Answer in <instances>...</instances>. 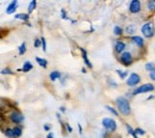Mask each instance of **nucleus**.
<instances>
[{"instance_id":"nucleus-1","label":"nucleus","mask_w":155,"mask_h":138,"mask_svg":"<svg viewBox=\"0 0 155 138\" xmlns=\"http://www.w3.org/2000/svg\"><path fill=\"white\" fill-rule=\"evenodd\" d=\"M115 104H116V108L118 111V113L123 117H129L131 116V105H130V101L125 97H118L115 100Z\"/></svg>"},{"instance_id":"nucleus-2","label":"nucleus","mask_w":155,"mask_h":138,"mask_svg":"<svg viewBox=\"0 0 155 138\" xmlns=\"http://www.w3.org/2000/svg\"><path fill=\"white\" fill-rule=\"evenodd\" d=\"M141 34H142V37H143V38H147V40L153 38V37L155 36L154 21L150 20V21L144 23V24L141 26Z\"/></svg>"},{"instance_id":"nucleus-3","label":"nucleus","mask_w":155,"mask_h":138,"mask_svg":"<svg viewBox=\"0 0 155 138\" xmlns=\"http://www.w3.org/2000/svg\"><path fill=\"white\" fill-rule=\"evenodd\" d=\"M118 62L120 63V64H123L124 67H130L134 62H135V56H134V54H133V51H129V50H127V51H124L122 55H119L118 57Z\"/></svg>"},{"instance_id":"nucleus-4","label":"nucleus","mask_w":155,"mask_h":138,"mask_svg":"<svg viewBox=\"0 0 155 138\" xmlns=\"http://www.w3.org/2000/svg\"><path fill=\"white\" fill-rule=\"evenodd\" d=\"M8 121H11L15 125H21L24 121V116L17 108H13L8 113Z\"/></svg>"},{"instance_id":"nucleus-5","label":"nucleus","mask_w":155,"mask_h":138,"mask_svg":"<svg viewBox=\"0 0 155 138\" xmlns=\"http://www.w3.org/2000/svg\"><path fill=\"white\" fill-rule=\"evenodd\" d=\"M101 125H103V127L105 129V131H107V132L114 133V132L117 131V123L115 119L104 118L101 120Z\"/></svg>"},{"instance_id":"nucleus-6","label":"nucleus","mask_w":155,"mask_h":138,"mask_svg":"<svg viewBox=\"0 0 155 138\" xmlns=\"http://www.w3.org/2000/svg\"><path fill=\"white\" fill-rule=\"evenodd\" d=\"M155 89V86L153 83H144V85H141L138 87H136L135 89L133 91V95H138V94H142V93H149V92H153Z\"/></svg>"},{"instance_id":"nucleus-7","label":"nucleus","mask_w":155,"mask_h":138,"mask_svg":"<svg viewBox=\"0 0 155 138\" xmlns=\"http://www.w3.org/2000/svg\"><path fill=\"white\" fill-rule=\"evenodd\" d=\"M124 51H127V43L124 40H118L115 42V45H114V53L116 56L122 55Z\"/></svg>"},{"instance_id":"nucleus-8","label":"nucleus","mask_w":155,"mask_h":138,"mask_svg":"<svg viewBox=\"0 0 155 138\" xmlns=\"http://www.w3.org/2000/svg\"><path fill=\"white\" fill-rule=\"evenodd\" d=\"M129 13L131 14H137V13H141L142 11V2L140 0H131L129 2Z\"/></svg>"},{"instance_id":"nucleus-9","label":"nucleus","mask_w":155,"mask_h":138,"mask_svg":"<svg viewBox=\"0 0 155 138\" xmlns=\"http://www.w3.org/2000/svg\"><path fill=\"white\" fill-rule=\"evenodd\" d=\"M140 82H141V76L137 73H131L127 79V85L129 87H136L137 85H140Z\"/></svg>"},{"instance_id":"nucleus-10","label":"nucleus","mask_w":155,"mask_h":138,"mask_svg":"<svg viewBox=\"0 0 155 138\" xmlns=\"http://www.w3.org/2000/svg\"><path fill=\"white\" fill-rule=\"evenodd\" d=\"M130 42L135 45L138 50L144 49V47H146V42H144V38H143L142 36H137V35H135V36L130 37Z\"/></svg>"},{"instance_id":"nucleus-11","label":"nucleus","mask_w":155,"mask_h":138,"mask_svg":"<svg viewBox=\"0 0 155 138\" xmlns=\"http://www.w3.org/2000/svg\"><path fill=\"white\" fill-rule=\"evenodd\" d=\"M136 31H137V25L134 24V23L128 24V25L125 26V29H124V34H125V35H128V36H130V37L135 36Z\"/></svg>"},{"instance_id":"nucleus-12","label":"nucleus","mask_w":155,"mask_h":138,"mask_svg":"<svg viewBox=\"0 0 155 138\" xmlns=\"http://www.w3.org/2000/svg\"><path fill=\"white\" fill-rule=\"evenodd\" d=\"M17 7H18V1H17V0H12V1L6 6V10H5L6 14H13V13L16 12Z\"/></svg>"},{"instance_id":"nucleus-13","label":"nucleus","mask_w":155,"mask_h":138,"mask_svg":"<svg viewBox=\"0 0 155 138\" xmlns=\"http://www.w3.org/2000/svg\"><path fill=\"white\" fill-rule=\"evenodd\" d=\"M2 130V133H4V136L6 138H16L15 137V132H13V129L12 127H8V126H6V129H1Z\"/></svg>"},{"instance_id":"nucleus-14","label":"nucleus","mask_w":155,"mask_h":138,"mask_svg":"<svg viewBox=\"0 0 155 138\" xmlns=\"http://www.w3.org/2000/svg\"><path fill=\"white\" fill-rule=\"evenodd\" d=\"M146 8L148 12L155 13V0H147L146 1Z\"/></svg>"},{"instance_id":"nucleus-15","label":"nucleus","mask_w":155,"mask_h":138,"mask_svg":"<svg viewBox=\"0 0 155 138\" xmlns=\"http://www.w3.org/2000/svg\"><path fill=\"white\" fill-rule=\"evenodd\" d=\"M62 78V74L58 72V70H54V72H51L50 74H49V80L50 81H53V82H55V81H58Z\"/></svg>"},{"instance_id":"nucleus-16","label":"nucleus","mask_w":155,"mask_h":138,"mask_svg":"<svg viewBox=\"0 0 155 138\" xmlns=\"http://www.w3.org/2000/svg\"><path fill=\"white\" fill-rule=\"evenodd\" d=\"M12 129H13V132H15V137H21V135H23V125H15Z\"/></svg>"},{"instance_id":"nucleus-17","label":"nucleus","mask_w":155,"mask_h":138,"mask_svg":"<svg viewBox=\"0 0 155 138\" xmlns=\"http://www.w3.org/2000/svg\"><path fill=\"white\" fill-rule=\"evenodd\" d=\"M32 68H34V64H32L30 61H25L24 64H23L21 72H24V73H29L30 70H32Z\"/></svg>"},{"instance_id":"nucleus-18","label":"nucleus","mask_w":155,"mask_h":138,"mask_svg":"<svg viewBox=\"0 0 155 138\" xmlns=\"http://www.w3.org/2000/svg\"><path fill=\"white\" fill-rule=\"evenodd\" d=\"M114 35L117 36V37H122L124 35V29L122 26H119V25H116L114 27Z\"/></svg>"},{"instance_id":"nucleus-19","label":"nucleus","mask_w":155,"mask_h":138,"mask_svg":"<svg viewBox=\"0 0 155 138\" xmlns=\"http://www.w3.org/2000/svg\"><path fill=\"white\" fill-rule=\"evenodd\" d=\"M15 19H19V20H23V21H26V23H28V20L30 19V14H29V13H17V14L15 16Z\"/></svg>"},{"instance_id":"nucleus-20","label":"nucleus","mask_w":155,"mask_h":138,"mask_svg":"<svg viewBox=\"0 0 155 138\" xmlns=\"http://www.w3.org/2000/svg\"><path fill=\"white\" fill-rule=\"evenodd\" d=\"M125 127H127V131H128V133L133 138H138V136L136 135L135 130L131 127V125L129 124V123H125Z\"/></svg>"},{"instance_id":"nucleus-21","label":"nucleus","mask_w":155,"mask_h":138,"mask_svg":"<svg viewBox=\"0 0 155 138\" xmlns=\"http://www.w3.org/2000/svg\"><path fill=\"white\" fill-rule=\"evenodd\" d=\"M36 6H37V1H36V0H31L30 4H29V6H28V13L31 14V13L35 11Z\"/></svg>"},{"instance_id":"nucleus-22","label":"nucleus","mask_w":155,"mask_h":138,"mask_svg":"<svg viewBox=\"0 0 155 138\" xmlns=\"http://www.w3.org/2000/svg\"><path fill=\"white\" fill-rule=\"evenodd\" d=\"M35 59H36V62L38 63L39 67H42V68H44V69L48 67V61H47V59H41V57H35Z\"/></svg>"},{"instance_id":"nucleus-23","label":"nucleus","mask_w":155,"mask_h":138,"mask_svg":"<svg viewBox=\"0 0 155 138\" xmlns=\"http://www.w3.org/2000/svg\"><path fill=\"white\" fill-rule=\"evenodd\" d=\"M116 73L118 74V76L120 78V79H125L127 76H129V72L128 70H120V69H117Z\"/></svg>"},{"instance_id":"nucleus-24","label":"nucleus","mask_w":155,"mask_h":138,"mask_svg":"<svg viewBox=\"0 0 155 138\" xmlns=\"http://www.w3.org/2000/svg\"><path fill=\"white\" fill-rule=\"evenodd\" d=\"M105 108H106L109 112H111L114 116H116V117H119V116H120V114L118 113L117 108H114V107H112V106H110V105H106V106H105Z\"/></svg>"},{"instance_id":"nucleus-25","label":"nucleus","mask_w":155,"mask_h":138,"mask_svg":"<svg viewBox=\"0 0 155 138\" xmlns=\"http://www.w3.org/2000/svg\"><path fill=\"white\" fill-rule=\"evenodd\" d=\"M25 53H26V43L23 42L19 47H18V54L19 55H24Z\"/></svg>"},{"instance_id":"nucleus-26","label":"nucleus","mask_w":155,"mask_h":138,"mask_svg":"<svg viewBox=\"0 0 155 138\" xmlns=\"http://www.w3.org/2000/svg\"><path fill=\"white\" fill-rule=\"evenodd\" d=\"M154 69H155V63H153V62L146 63V70H148V72L150 73V72H153Z\"/></svg>"},{"instance_id":"nucleus-27","label":"nucleus","mask_w":155,"mask_h":138,"mask_svg":"<svg viewBox=\"0 0 155 138\" xmlns=\"http://www.w3.org/2000/svg\"><path fill=\"white\" fill-rule=\"evenodd\" d=\"M1 74H2V75H12V74H13V72H12V69H11V68L6 67V68H4V69L1 70Z\"/></svg>"},{"instance_id":"nucleus-28","label":"nucleus","mask_w":155,"mask_h":138,"mask_svg":"<svg viewBox=\"0 0 155 138\" xmlns=\"http://www.w3.org/2000/svg\"><path fill=\"white\" fill-rule=\"evenodd\" d=\"M135 132L137 136H146V131L143 130V129H140V127H137L135 129Z\"/></svg>"},{"instance_id":"nucleus-29","label":"nucleus","mask_w":155,"mask_h":138,"mask_svg":"<svg viewBox=\"0 0 155 138\" xmlns=\"http://www.w3.org/2000/svg\"><path fill=\"white\" fill-rule=\"evenodd\" d=\"M41 42H42V50L45 53L47 51V42H45V38L44 37H41Z\"/></svg>"},{"instance_id":"nucleus-30","label":"nucleus","mask_w":155,"mask_h":138,"mask_svg":"<svg viewBox=\"0 0 155 138\" xmlns=\"http://www.w3.org/2000/svg\"><path fill=\"white\" fill-rule=\"evenodd\" d=\"M61 18H62V19H69L68 16H67V11H66L64 8L61 10Z\"/></svg>"},{"instance_id":"nucleus-31","label":"nucleus","mask_w":155,"mask_h":138,"mask_svg":"<svg viewBox=\"0 0 155 138\" xmlns=\"http://www.w3.org/2000/svg\"><path fill=\"white\" fill-rule=\"evenodd\" d=\"M34 47H35V48H39V47H42L41 38H36V40H35V42H34Z\"/></svg>"},{"instance_id":"nucleus-32","label":"nucleus","mask_w":155,"mask_h":138,"mask_svg":"<svg viewBox=\"0 0 155 138\" xmlns=\"http://www.w3.org/2000/svg\"><path fill=\"white\" fill-rule=\"evenodd\" d=\"M66 129H67V132H68V133H72V132H73V127H72L68 123H66Z\"/></svg>"},{"instance_id":"nucleus-33","label":"nucleus","mask_w":155,"mask_h":138,"mask_svg":"<svg viewBox=\"0 0 155 138\" xmlns=\"http://www.w3.org/2000/svg\"><path fill=\"white\" fill-rule=\"evenodd\" d=\"M149 79L152 80V81H155V69L153 70V72L149 73Z\"/></svg>"},{"instance_id":"nucleus-34","label":"nucleus","mask_w":155,"mask_h":138,"mask_svg":"<svg viewBox=\"0 0 155 138\" xmlns=\"http://www.w3.org/2000/svg\"><path fill=\"white\" fill-rule=\"evenodd\" d=\"M50 127H51V126H50V124H44V125H43V129H44L45 131H49V130H50Z\"/></svg>"},{"instance_id":"nucleus-35","label":"nucleus","mask_w":155,"mask_h":138,"mask_svg":"<svg viewBox=\"0 0 155 138\" xmlns=\"http://www.w3.org/2000/svg\"><path fill=\"white\" fill-rule=\"evenodd\" d=\"M58 112H60V113H64V112H66V107H64V106H61V107L58 108Z\"/></svg>"},{"instance_id":"nucleus-36","label":"nucleus","mask_w":155,"mask_h":138,"mask_svg":"<svg viewBox=\"0 0 155 138\" xmlns=\"http://www.w3.org/2000/svg\"><path fill=\"white\" fill-rule=\"evenodd\" d=\"M109 83H110V85H112V87H114V88H117V83L116 82H114L112 80H109Z\"/></svg>"},{"instance_id":"nucleus-37","label":"nucleus","mask_w":155,"mask_h":138,"mask_svg":"<svg viewBox=\"0 0 155 138\" xmlns=\"http://www.w3.org/2000/svg\"><path fill=\"white\" fill-rule=\"evenodd\" d=\"M78 129H79V133H80V135H82V127H81V125H80V124H78Z\"/></svg>"},{"instance_id":"nucleus-38","label":"nucleus","mask_w":155,"mask_h":138,"mask_svg":"<svg viewBox=\"0 0 155 138\" xmlns=\"http://www.w3.org/2000/svg\"><path fill=\"white\" fill-rule=\"evenodd\" d=\"M47 138H54V133H53V132H48Z\"/></svg>"},{"instance_id":"nucleus-39","label":"nucleus","mask_w":155,"mask_h":138,"mask_svg":"<svg viewBox=\"0 0 155 138\" xmlns=\"http://www.w3.org/2000/svg\"><path fill=\"white\" fill-rule=\"evenodd\" d=\"M155 97L154 95H150V97H148V98H147V101H149V100H152V99H154Z\"/></svg>"}]
</instances>
